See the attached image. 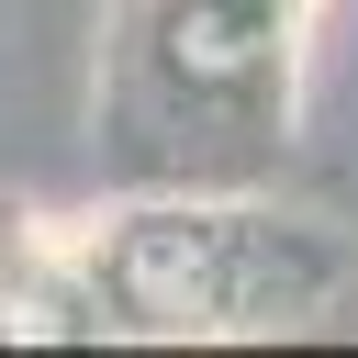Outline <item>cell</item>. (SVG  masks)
Wrapping results in <instances>:
<instances>
[{"label": "cell", "instance_id": "1", "mask_svg": "<svg viewBox=\"0 0 358 358\" xmlns=\"http://www.w3.org/2000/svg\"><path fill=\"white\" fill-rule=\"evenodd\" d=\"M313 0H123L112 112L134 157H168L190 179L257 168L291 112V45Z\"/></svg>", "mask_w": 358, "mask_h": 358}]
</instances>
